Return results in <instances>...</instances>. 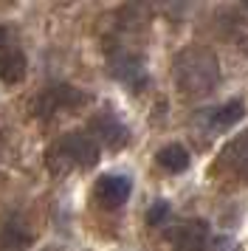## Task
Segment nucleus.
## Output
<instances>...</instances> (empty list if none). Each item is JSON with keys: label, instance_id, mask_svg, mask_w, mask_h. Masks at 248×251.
Masks as SVG:
<instances>
[{"label": "nucleus", "instance_id": "nucleus-1", "mask_svg": "<svg viewBox=\"0 0 248 251\" xmlns=\"http://www.w3.org/2000/svg\"><path fill=\"white\" fill-rule=\"evenodd\" d=\"M217 59L206 48H186L175 57V82L186 93H206L217 85Z\"/></svg>", "mask_w": 248, "mask_h": 251}, {"label": "nucleus", "instance_id": "nucleus-2", "mask_svg": "<svg viewBox=\"0 0 248 251\" xmlns=\"http://www.w3.org/2000/svg\"><path fill=\"white\" fill-rule=\"evenodd\" d=\"M48 167L62 175V172L74 170V167H93L99 161V141L90 136V133H82V130H74L56 141L54 147L48 150Z\"/></svg>", "mask_w": 248, "mask_h": 251}, {"label": "nucleus", "instance_id": "nucleus-3", "mask_svg": "<svg viewBox=\"0 0 248 251\" xmlns=\"http://www.w3.org/2000/svg\"><path fill=\"white\" fill-rule=\"evenodd\" d=\"M169 243L175 251H206L209 226L203 220H183L169 231Z\"/></svg>", "mask_w": 248, "mask_h": 251}, {"label": "nucleus", "instance_id": "nucleus-4", "mask_svg": "<svg viewBox=\"0 0 248 251\" xmlns=\"http://www.w3.org/2000/svg\"><path fill=\"white\" fill-rule=\"evenodd\" d=\"M130 192H133V181L127 175H101L93 186V195L104 209H119L130 198Z\"/></svg>", "mask_w": 248, "mask_h": 251}, {"label": "nucleus", "instance_id": "nucleus-5", "mask_svg": "<svg viewBox=\"0 0 248 251\" xmlns=\"http://www.w3.org/2000/svg\"><path fill=\"white\" fill-rule=\"evenodd\" d=\"M90 133H93V138H99L104 147L110 150H119L127 144V138H130V133H127V127L116 119V116L110 113H101L96 116L93 122H90Z\"/></svg>", "mask_w": 248, "mask_h": 251}, {"label": "nucleus", "instance_id": "nucleus-6", "mask_svg": "<svg viewBox=\"0 0 248 251\" xmlns=\"http://www.w3.org/2000/svg\"><path fill=\"white\" fill-rule=\"evenodd\" d=\"M31 228L23 217H9L0 228V251H25L31 246Z\"/></svg>", "mask_w": 248, "mask_h": 251}, {"label": "nucleus", "instance_id": "nucleus-7", "mask_svg": "<svg viewBox=\"0 0 248 251\" xmlns=\"http://www.w3.org/2000/svg\"><path fill=\"white\" fill-rule=\"evenodd\" d=\"M82 102V93H76L71 85H51L48 91L40 96V102H37V113H54L59 107H65V104H76Z\"/></svg>", "mask_w": 248, "mask_h": 251}, {"label": "nucleus", "instance_id": "nucleus-8", "mask_svg": "<svg viewBox=\"0 0 248 251\" xmlns=\"http://www.w3.org/2000/svg\"><path fill=\"white\" fill-rule=\"evenodd\" d=\"M25 71H28V59L20 48H6L0 51V79L6 85H17L25 79Z\"/></svg>", "mask_w": 248, "mask_h": 251}, {"label": "nucleus", "instance_id": "nucleus-9", "mask_svg": "<svg viewBox=\"0 0 248 251\" xmlns=\"http://www.w3.org/2000/svg\"><path fill=\"white\" fill-rule=\"evenodd\" d=\"M243 116H246L243 102H228V104H223V107L209 110L206 122H209V130H212V133H220V130H228L231 125H237Z\"/></svg>", "mask_w": 248, "mask_h": 251}, {"label": "nucleus", "instance_id": "nucleus-10", "mask_svg": "<svg viewBox=\"0 0 248 251\" xmlns=\"http://www.w3.org/2000/svg\"><path fill=\"white\" fill-rule=\"evenodd\" d=\"M225 164L240 175H248V133H243L240 138H234L228 147L223 150Z\"/></svg>", "mask_w": 248, "mask_h": 251}, {"label": "nucleus", "instance_id": "nucleus-11", "mask_svg": "<svg viewBox=\"0 0 248 251\" xmlns=\"http://www.w3.org/2000/svg\"><path fill=\"white\" fill-rule=\"evenodd\" d=\"M158 164L167 172H183L189 167V152L180 144H167L164 150H158Z\"/></svg>", "mask_w": 248, "mask_h": 251}, {"label": "nucleus", "instance_id": "nucleus-12", "mask_svg": "<svg viewBox=\"0 0 248 251\" xmlns=\"http://www.w3.org/2000/svg\"><path fill=\"white\" fill-rule=\"evenodd\" d=\"M110 71H113V76H119V79H124V82H133V85L144 79V68H141V62H138L135 57H127V54H122V57L113 59Z\"/></svg>", "mask_w": 248, "mask_h": 251}, {"label": "nucleus", "instance_id": "nucleus-13", "mask_svg": "<svg viewBox=\"0 0 248 251\" xmlns=\"http://www.w3.org/2000/svg\"><path fill=\"white\" fill-rule=\"evenodd\" d=\"M167 217H169V203L167 201H155V203L149 206V212H147V223L149 226H161Z\"/></svg>", "mask_w": 248, "mask_h": 251}, {"label": "nucleus", "instance_id": "nucleus-14", "mask_svg": "<svg viewBox=\"0 0 248 251\" xmlns=\"http://www.w3.org/2000/svg\"><path fill=\"white\" fill-rule=\"evenodd\" d=\"M212 251H240V246L231 237H220V240H214Z\"/></svg>", "mask_w": 248, "mask_h": 251}, {"label": "nucleus", "instance_id": "nucleus-15", "mask_svg": "<svg viewBox=\"0 0 248 251\" xmlns=\"http://www.w3.org/2000/svg\"><path fill=\"white\" fill-rule=\"evenodd\" d=\"M11 43V31L6 28V25H0V51H6Z\"/></svg>", "mask_w": 248, "mask_h": 251}]
</instances>
